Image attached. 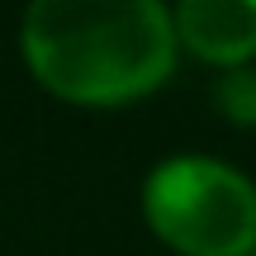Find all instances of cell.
<instances>
[{
    "label": "cell",
    "mask_w": 256,
    "mask_h": 256,
    "mask_svg": "<svg viewBox=\"0 0 256 256\" xmlns=\"http://www.w3.org/2000/svg\"><path fill=\"white\" fill-rule=\"evenodd\" d=\"M214 104L228 114L232 124H256V66H228L214 81Z\"/></svg>",
    "instance_id": "obj_4"
},
{
    "label": "cell",
    "mask_w": 256,
    "mask_h": 256,
    "mask_svg": "<svg viewBox=\"0 0 256 256\" xmlns=\"http://www.w3.org/2000/svg\"><path fill=\"white\" fill-rule=\"evenodd\" d=\"M24 57L57 95L128 100L171 72L176 24L162 0H28Z\"/></svg>",
    "instance_id": "obj_1"
},
{
    "label": "cell",
    "mask_w": 256,
    "mask_h": 256,
    "mask_svg": "<svg viewBox=\"0 0 256 256\" xmlns=\"http://www.w3.org/2000/svg\"><path fill=\"white\" fill-rule=\"evenodd\" d=\"M142 209L166 242L194 256L256 252V185L218 156H166L142 185Z\"/></svg>",
    "instance_id": "obj_2"
},
{
    "label": "cell",
    "mask_w": 256,
    "mask_h": 256,
    "mask_svg": "<svg viewBox=\"0 0 256 256\" xmlns=\"http://www.w3.org/2000/svg\"><path fill=\"white\" fill-rule=\"evenodd\" d=\"M176 34L209 62L238 66L256 52V0H180L176 5Z\"/></svg>",
    "instance_id": "obj_3"
}]
</instances>
